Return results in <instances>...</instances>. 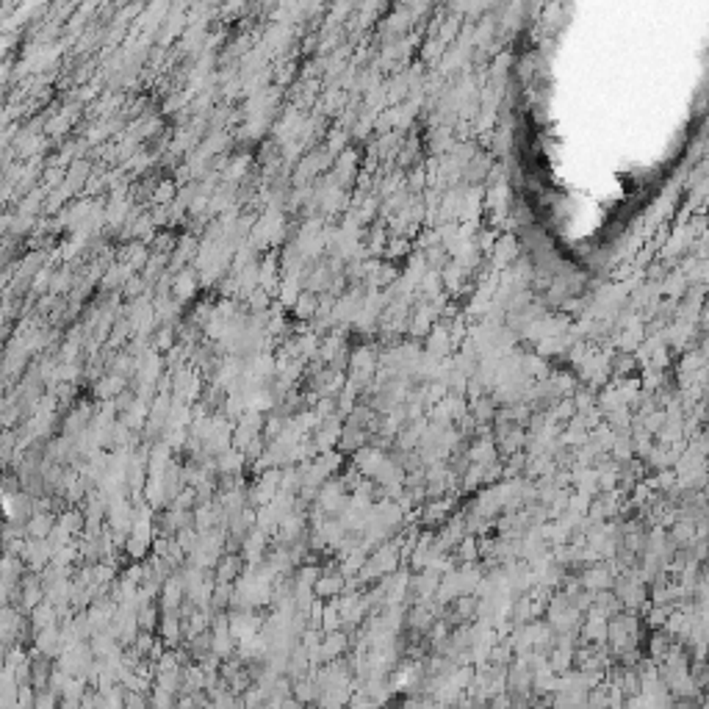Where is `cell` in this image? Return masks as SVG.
<instances>
[{"instance_id": "cell-5", "label": "cell", "mask_w": 709, "mask_h": 709, "mask_svg": "<svg viewBox=\"0 0 709 709\" xmlns=\"http://www.w3.org/2000/svg\"><path fill=\"white\" fill-rule=\"evenodd\" d=\"M529 709H546V706H543V704H538V701H535V704H532V706H529Z\"/></svg>"}, {"instance_id": "cell-1", "label": "cell", "mask_w": 709, "mask_h": 709, "mask_svg": "<svg viewBox=\"0 0 709 709\" xmlns=\"http://www.w3.org/2000/svg\"><path fill=\"white\" fill-rule=\"evenodd\" d=\"M346 649V634L338 629V632H327V637H324V643L319 646V657L322 660H338V654Z\"/></svg>"}, {"instance_id": "cell-3", "label": "cell", "mask_w": 709, "mask_h": 709, "mask_svg": "<svg viewBox=\"0 0 709 709\" xmlns=\"http://www.w3.org/2000/svg\"><path fill=\"white\" fill-rule=\"evenodd\" d=\"M344 590V577H322L316 582V593L319 596H338Z\"/></svg>"}, {"instance_id": "cell-2", "label": "cell", "mask_w": 709, "mask_h": 709, "mask_svg": "<svg viewBox=\"0 0 709 709\" xmlns=\"http://www.w3.org/2000/svg\"><path fill=\"white\" fill-rule=\"evenodd\" d=\"M319 695H322V687L316 684V679L300 682V684L294 687V698H297L300 704H316V701H319Z\"/></svg>"}, {"instance_id": "cell-4", "label": "cell", "mask_w": 709, "mask_h": 709, "mask_svg": "<svg viewBox=\"0 0 709 709\" xmlns=\"http://www.w3.org/2000/svg\"><path fill=\"white\" fill-rule=\"evenodd\" d=\"M474 607H477V601H474V599H460V601H457V612H460V615H466V618L474 612Z\"/></svg>"}]
</instances>
